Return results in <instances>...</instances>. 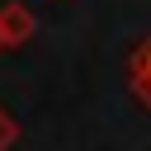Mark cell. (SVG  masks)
<instances>
[{"mask_svg": "<svg viewBox=\"0 0 151 151\" xmlns=\"http://www.w3.org/2000/svg\"><path fill=\"white\" fill-rule=\"evenodd\" d=\"M33 33H38V14H33L24 0H5V5H0V42H5V52L28 47Z\"/></svg>", "mask_w": 151, "mask_h": 151, "instance_id": "6da1fadb", "label": "cell"}, {"mask_svg": "<svg viewBox=\"0 0 151 151\" xmlns=\"http://www.w3.org/2000/svg\"><path fill=\"white\" fill-rule=\"evenodd\" d=\"M127 80H132V94L151 109V33L132 47V57H127Z\"/></svg>", "mask_w": 151, "mask_h": 151, "instance_id": "7a4b0ae2", "label": "cell"}, {"mask_svg": "<svg viewBox=\"0 0 151 151\" xmlns=\"http://www.w3.org/2000/svg\"><path fill=\"white\" fill-rule=\"evenodd\" d=\"M19 137H24V132H19V118L0 104V151H14V146H19Z\"/></svg>", "mask_w": 151, "mask_h": 151, "instance_id": "3957f363", "label": "cell"}, {"mask_svg": "<svg viewBox=\"0 0 151 151\" xmlns=\"http://www.w3.org/2000/svg\"><path fill=\"white\" fill-rule=\"evenodd\" d=\"M0 52H5V42H0Z\"/></svg>", "mask_w": 151, "mask_h": 151, "instance_id": "277c9868", "label": "cell"}]
</instances>
